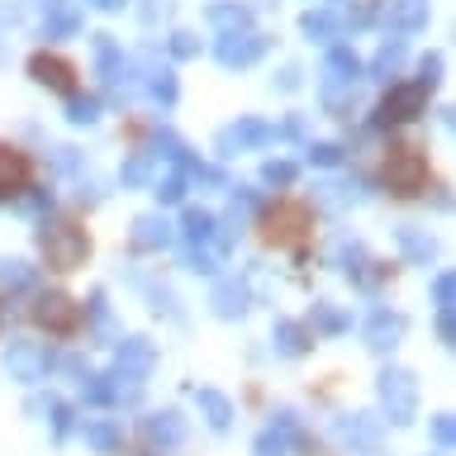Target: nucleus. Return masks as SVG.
Wrapping results in <instances>:
<instances>
[{
	"instance_id": "obj_1",
	"label": "nucleus",
	"mask_w": 456,
	"mask_h": 456,
	"mask_svg": "<svg viewBox=\"0 0 456 456\" xmlns=\"http://www.w3.org/2000/svg\"><path fill=\"white\" fill-rule=\"evenodd\" d=\"M28 176H34V167H28V157L24 152H14V148H0V195H14V191H24Z\"/></svg>"
},
{
	"instance_id": "obj_2",
	"label": "nucleus",
	"mask_w": 456,
	"mask_h": 456,
	"mask_svg": "<svg viewBox=\"0 0 456 456\" xmlns=\"http://www.w3.org/2000/svg\"><path fill=\"white\" fill-rule=\"evenodd\" d=\"M34 71H38V81H53L57 91H71V86H77V81H71V67H67V62H48V57H38Z\"/></svg>"
}]
</instances>
